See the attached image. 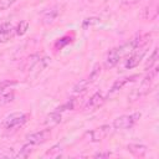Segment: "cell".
Masks as SVG:
<instances>
[{
    "label": "cell",
    "mask_w": 159,
    "mask_h": 159,
    "mask_svg": "<svg viewBox=\"0 0 159 159\" xmlns=\"http://www.w3.org/2000/svg\"><path fill=\"white\" fill-rule=\"evenodd\" d=\"M15 81H2L0 83V102L7 103L14 99V89L11 88L15 86Z\"/></svg>",
    "instance_id": "cell-4"
},
{
    "label": "cell",
    "mask_w": 159,
    "mask_h": 159,
    "mask_svg": "<svg viewBox=\"0 0 159 159\" xmlns=\"http://www.w3.org/2000/svg\"><path fill=\"white\" fill-rule=\"evenodd\" d=\"M10 157H15V153H14V150H12L11 148L7 149L6 152L0 153V158H10Z\"/></svg>",
    "instance_id": "cell-23"
},
{
    "label": "cell",
    "mask_w": 159,
    "mask_h": 159,
    "mask_svg": "<svg viewBox=\"0 0 159 159\" xmlns=\"http://www.w3.org/2000/svg\"><path fill=\"white\" fill-rule=\"evenodd\" d=\"M15 32V27L12 26L11 22H2L0 25V42H6L9 41Z\"/></svg>",
    "instance_id": "cell-8"
},
{
    "label": "cell",
    "mask_w": 159,
    "mask_h": 159,
    "mask_svg": "<svg viewBox=\"0 0 159 159\" xmlns=\"http://www.w3.org/2000/svg\"><path fill=\"white\" fill-rule=\"evenodd\" d=\"M48 135H50V129H43V130L35 132V133L27 135L26 140H27V143H30L32 145H37V144H42L43 142H46Z\"/></svg>",
    "instance_id": "cell-7"
},
{
    "label": "cell",
    "mask_w": 159,
    "mask_h": 159,
    "mask_svg": "<svg viewBox=\"0 0 159 159\" xmlns=\"http://www.w3.org/2000/svg\"><path fill=\"white\" fill-rule=\"evenodd\" d=\"M142 113L140 112H135L132 114H125V116H120L118 118L114 119L113 122V128L117 130H122V129H129L132 127H134L138 120L140 119Z\"/></svg>",
    "instance_id": "cell-1"
},
{
    "label": "cell",
    "mask_w": 159,
    "mask_h": 159,
    "mask_svg": "<svg viewBox=\"0 0 159 159\" xmlns=\"http://www.w3.org/2000/svg\"><path fill=\"white\" fill-rule=\"evenodd\" d=\"M27 118L29 116L25 113H12L4 119V127L6 129H14V128L21 127L24 123H26Z\"/></svg>",
    "instance_id": "cell-2"
},
{
    "label": "cell",
    "mask_w": 159,
    "mask_h": 159,
    "mask_svg": "<svg viewBox=\"0 0 159 159\" xmlns=\"http://www.w3.org/2000/svg\"><path fill=\"white\" fill-rule=\"evenodd\" d=\"M98 22H99V19H98V17H88V19L83 20V22H82V27H83V29H87V27H89V26L97 25Z\"/></svg>",
    "instance_id": "cell-21"
},
{
    "label": "cell",
    "mask_w": 159,
    "mask_h": 159,
    "mask_svg": "<svg viewBox=\"0 0 159 159\" xmlns=\"http://www.w3.org/2000/svg\"><path fill=\"white\" fill-rule=\"evenodd\" d=\"M60 15V6H52L51 9H48L47 11H45V14H43V16H42V24L43 25H50V24H52L56 19H57V16Z\"/></svg>",
    "instance_id": "cell-10"
},
{
    "label": "cell",
    "mask_w": 159,
    "mask_h": 159,
    "mask_svg": "<svg viewBox=\"0 0 159 159\" xmlns=\"http://www.w3.org/2000/svg\"><path fill=\"white\" fill-rule=\"evenodd\" d=\"M127 149L135 157H144V154L147 153V147L139 143H130L127 145Z\"/></svg>",
    "instance_id": "cell-13"
},
{
    "label": "cell",
    "mask_w": 159,
    "mask_h": 159,
    "mask_svg": "<svg viewBox=\"0 0 159 159\" xmlns=\"http://www.w3.org/2000/svg\"><path fill=\"white\" fill-rule=\"evenodd\" d=\"M109 155H111L109 152H101V153H96L94 158H108Z\"/></svg>",
    "instance_id": "cell-25"
},
{
    "label": "cell",
    "mask_w": 159,
    "mask_h": 159,
    "mask_svg": "<svg viewBox=\"0 0 159 159\" xmlns=\"http://www.w3.org/2000/svg\"><path fill=\"white\" fill-rule=\"evenodd\" d=\"M99 73H101V65H96V66L93 67V70H92L91 75H89L87 78L91 81V83H93V82L97 80V77L99 76Z\"/></svg>",
    "instance_id": "cell-19"
},
{
    "label": "cell",
    "mask_w": 159,
    "mask_h": 159,
    "mask_svg": "<svg viewBox=\"0 0 159 159\" xmlns=\"http://www.w3.org/2000/svg\"><path fill=\"white\" fill-rule=\"evenodd\" d=\"M111 129H112V128H111V125H108V124L101 125V127H98V128H94V129L87 132V133H86V138H87V140H89V142H101V140H103V139L109 134Z\"/></svg>",
    "instance_id": "cell-3"
},
{
    "label": "cell",
    "mask_w": 159,
    "mask_h": 159,
    "mask_svg": "<svg viewBox=\"0 0 159 159\" xmlns=\"http://www.w3.org/2000/svg\"><path fill=\"white\" fill-rule=\"evenodd\" d=\"M145 52H147V47H145V46H142V47H139L138 50H135V52H134L132 56H129V58L125 61L124 67H125L127 70H130V68L137 67V66L139 65V62L142 61V58L144 57Z\"/></svg>",
    "instance_id": "cell-5"
},
{
    "label": "cell",
    "mask_w": 159,
    "mask_h": 159,
    "mask_svg": "<svg viewBox=\"0 0 159 159\" xmlns=\"http://www.w3.org/2000/svg\"><path fill=\"white\" fill-rule=\"evenodd\" d=\"M32 152H34V149H32V144L27 143V144H25V145L19 150V153L15 154V158H27Z\"/></svg>",
    "instance_id": "cell-17"
},
{
    "label": "cell",
    "mask_w": 159,
    "mask_h": 159,
    "mask_svg": "<svg viewBox=\"0 0 159 159\" xmlns=\"http://www.w3.org/2000/svg\"><path fill=\"white\" fill-rule=\"evenodd\" d=\"M27 29H29V22L25 21V20H22V21H20V22L17 24V26L15 27V34L19 35V36H22V35L26 34Z\"/></svg>",
    "instance_id": "cell-18"
},
{
    "label": "cell",
    "mask_w": 159,
    "mask_h": 159,
    "mask_svg": "<svg viewBox=\"0 0 159 159\" xmlns=\"http://www.w3.org/2000/svg\"><path fill=\"white\" fill-rule=\"evenodd\" d=\"M89 84H91V81H89L88 78L81 80L78 83H76V84H75V87H73V92H75V93L84 92V91L88 88V86H89Z\"/></svg>",
    "instance_id": "cell-16"
},
{
    "label": "cell",
    "mask_w": 159,
    "mask_h": 159,
    "mask_svg": "<svg viewBox=\"0 0 159 159\" xmlns=\"http://www.w3.org/2000/svg\"><path fill=\"white\" fill-rule=\"evenodd\" d=\"M157 15H158V5L155 2L149 4L142 11V17L144 20H154L157 17Z\"/></svg>",
    "instance_id": "cell-11"
},
{
    "label": "cell",
    "mask_w": 159,
    "mask_h": 159,
    "mask_svg": "<svg viewBox=\"0 0 159 159\" xmlns=\"http://www.w3.org/2000/svg\"><path fill=\"white\" fill-rule=\"evenodd\" d=\"M15 2L16 0H0V10H6Z\"/></svg>",
    "instance_id": "cell-22"
},
{
    "label": "cell",
    "mask_w": 159,
    "mask_h": 159,
    "mask_svg": "<svg viewBox=\"0 0 159 159\" xmlns=\"http://www.w3.org/2000/svg\"><path fill=\"white\" fill-rule=\"evenodd\" d=\"M139 76L138 75H133V76H130V77H123V78H119V80H117L114 83H113V86L111 87V89H109V93H114V92H117V91H119L125 83H128V82H132V81H134L135 78H138Z\"/></svg>",
    "instance_id": "cell-12"
},
{
    "label": "cell",
    "mask_w": 159,
    "mask_h": 159,
    "mask_svg": "<svg viewBox=\"0 0 159 159\" xmlns=\"http://www.w3.org/2000/svg\"><path fill=\"white\" fill-rule=\"evenodd\" d=\"M104 101H106V97H104L103 92L98 91V92H96V93L88 99V102H87L86 106H84V111H87V112L96 111L97 108H99V107L104 103Z\"/></svg>",
    "instance_id": "cell-6"
},
{
    "label": "cell",
    "mask_w": 159,
    "mask_h": 159,
    "mask_svg": "<svg viewBox=\"0 0 159 159\" xmlns=\"http://www.w3.org/2000/svg\"><path fill=\"white\" fill-rule=\"evenodd\" d=\"M120 58H122V57H120V55H119L118 48H117V47L112 48V50L107 53V57H106V60H104V66H106V68H112V67H114V66L119 62Z\"/></svg>",
    "instance_id": "cell-9"
},
{
    "label": "cell",
    "mask_w": 159,
    "mask_h": 159,
    "mask_svg": "<svg viewBox=\"0 0 159 159\" xmlns=\"http://www.w3.org/2000/svg\"><path fill=\"white\" fill-rule=\"evenodd\" d=\"M61 152H62V147H61L60 144H56V145H53V147L46 153V155H48V157H60Z\"/></svg>",
    "instance_id": "cell-20"
},
{
    "label": "cell",
    "mask_w": 159,
    "mask_h": 159,
    "mask_svg": "<svg viewBox=\"0 0 159 159\" xmlns=\"http://www.w3.org/2000/svg\"><path fill=\"white\" fill-rule=\"evenodd\" d=\"M61 119H62V116H61V112H57V111H55V112H52V113H50L47 117H46V119H45V124H47V125H55V124H58L60 122H61Z\"/></svg>",
    "instance_id": "cell-14"
},
{
    "label": "cell",
    "mask_w": 159,
    "mask_h": 159,
    "mask_svg": "<svg viewBox=\"0 0 159 159\" xmlns=\"http://www.w3.org/2000/svg\"><path fill=\"white\" fill-rule=\"evenodd\" d=\"M157 61H158V48L155 47V48L153 50L152 55L149 56V58H148V61H147V63H145L144 68H145L147 71L152 70V68H153V67L157 65Z\"/></svg>",
    "instance_id": "cell-15"
},
{
    "label": "cell",
    "mask_w": 159,
    "mask_h": 159,
    "mask_svg": "<svg viewBox=\"0 0 159 159\" xmlns=\"http://www.w3.org/2000/svg\"><path fill=\"white\" fill-rule=\"evenodd\" d=\"M139 1H142V0H122V4L125 6H132V5L138 4Z\"/></svg>",
    "instance_id": "cell-24"
}]
</instances>
